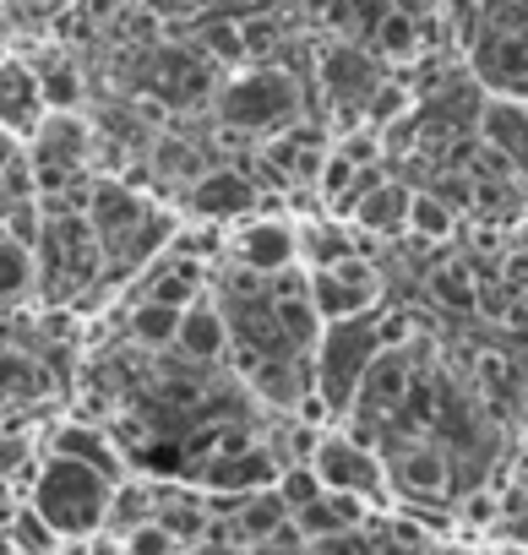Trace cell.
<instances>
[{"mask_svg":"<svg viewBox=\"0 0 528 555\" xmlns=\"http://www.w3.org/2000/svg\"><path fill=\"white\" fill-rule=\"evenodd\" d=\"M115 485L110 474L77 463V457H44L34 468V485H28V501L34 512L61 533V539H99L104 533V517H110V501H115Z\"/></svg>","mask_w":528,"mask_h":555,"instance_id":"obj_1","label":"cell"},{"mask_svg":"<svg viewBox=\"0 0 528 555\" xmlns=\"http://www.w3.org/2000/svg\"><path fill=\"white\" fill-rule=\"evenodd\" d=\"M468 72L485 93L528 99V0H479L468 17Z\"/></svg>","mask_w":528,"mask_h":555,"instance_id":"obj_2","label":"cell"},{"mask_svg":"<svg viewBox=\"0 0 528 555\" xmlns=\"http://www.w3.org/2000/svg\"><path fill=\"white\" fill-rule=\"evenodd\" d=\"M382 349H387L382 344V311L355 317V322H333L322 333V344L311 349V382H317V398L333 409V420L355 414L360 382H365V371L376 365Z\"/></svg>","mask_w":528,"mask_h":555,"instance_id":"obj_3","label":"cell"},{"mask_svg":"<svg viewBox=\"0 0 528 555\" xmlns=\"http://www.w3.org/2000/svg\"><path fill=\"white\" fill-rule=\"evenodd\" d=\"M306 115V93L289 72L279 66H245L218 88V120L229 131H250V137H279L289 126H300Z\"/></svg>","mask_w":528,"mask_h":555,"instance_id":"obj_4","label":"cell"},{"mask_svg":"<svg viewBox=\"0 0 528 555\" xmlns=\"http://www.w3.org/2000/svg\"><path fill=\"white\" fill-rule=\"evenodd\" d=\"M311 468L327 490H344V495H360L371 506H382L392 495V479H387V457L355 436V430H322L317 452H311Z\"/></svg>","mask_w":528,"mask_h":555,"instance_id":"obj_5","label":"cell"},{"mask_svg":"<svg viewBox=\"0 0 528 555\" xmlns=\"http://www.w3.org/2000/svg\"><path fill=\"white\" fill-rule=\"evenodd\" d=\"M306 284H311V300H317V311H322L327 327L382 311V272L360 250H349L333 267H306Z\"/></svg>","mask_w":528,"mask_h":555,"instance_id":"obj_6","label":"cell"},{"mask_svg":"<svg viewBox=\"0 0 528 555\" xmlns=\"http://www.w3.org/2000/svg\"><path fill=\"white\" fill-rule=\"evenodd\" d=\"M88 153H93V131L77 120V109H50V120H44V126L28 137V147H23L28 169L39 175V191H44L50 180L82 175V169H88Z\"/></svg>","mask_w":528,"mask_h":555,"instance_id":"obj_7","label":"cell"},{"mask_svg":"<svg viewBox=\"0 0 528 555\" xmlns=\"http://www.w3.org/2000/svg\"><path fill=\"white\" fill-rule=\"evenodd\" d=\"M317 77H322L327 99H333L338 109H355V115H365L371 99H376V88L387 82V77H382V61H376L365 44H355V39H333V44L317 55Z\"/></svg>","mask_w":528,"mask_h":555,"instance_id":"obj_8","label":"cell"},{"mask_svg":"<svg viewBox=\"0 0 528 555\" xmlns=\"http://www.w3.org/2000/svg\"><path fill=\"white\" fill-rule=\"evenodd\" d=\"M234 261L256 278H279L300 267V223L289 218H245L234 229Z\"/></svg>","mask_w":528,"mask_h":555,"instance_id":"obj_9","label":"cell"},{"mask_svg":"<svg viewBox=\"0 0 528 555\" xmlns=\"http://www.w3.org/2000/svg\"><path fill=\"white\" fill-rule=\"evenodd\" d=\"M382 457H387V479H392L398 495H409V501H447L452 495V457L436 441L414 436V441H398Z\"/></svg>","mask_w":528,"mask_h":555,"instance_id":"obj_10","label":"cell"},{"mask_svg":"<svg viewBox=\"0 0 528 555\" xmlns=\"http://www.w3.org/2000/svg\"><path fill=\"white\" fill-rule=\"evenodd\" d=\"M44 120H50V93H44L39 66L23 55H0V126L28 147V137Z\"/></svg>","mask_w":528,"mask_h":555,"instance_id":"obj_11","label":"cell"},{"mask_svg":"<svg viewBox=\"0 0 528 555\" xmlns=\"http://www.w3.org/2000/svg\"><path fill=\"white\" fill-rule=\"evenodd\" d=\"M88 223H93V240L110 245V250H126V245H142V229L153 223L147 202L120 185V180H93V196H88Z\"/></svg>","mask_w":528,"mask_h":555,"instance_id":"obj_12","label":"cell"},{"mask_svg":"<svg viewBox=\"0 0 528 555\" xmlns=\"http://www.w3.org/2000/svg\"><path fill=\"white\" fill-rule=\"evenodd\" d=\"M409 392H414V365H409V354H403V349H382L376 365H371L365 382H360L355 420L387 425V420H398V414L409 409Z\"/></svg>","mask_w":528,"mask_h":555,"instance_id":"obj_13","label":"cell"},{"mask_svg":"<svg viewBox=\"0 0 528 555\" xmlns=\"http://www.w3.org/2000/svg\"><path fill=\"white\" fill-rule=\"evenodd\" d=\"M261 202V191L240 175V169H202L191 185H185V207L207 223H234V218H250Z\"/></svg>","mask_w":528,"mask_h":555,"instance_id":"obj_14","label":"cell"},{"mask_svg":"<svg viewBox=\"0 0 528 555\" xmlns=\"http://www.w3.org/2000/svg\"><path fill=\"white\" fill-rule=\"evenodd\" d=\"M479 142L512 175H528V99L485 93V104H479Z\"/></svg>","mask_w":528,"mask_h":555,"instance_id":"obj_15","label":"cell"},{"mask_svg":"<svg viewBox=\"0 0 528 555\" xmlns=\"http://www.w3.org/2000/svg\"><path fill=\"white\" fill-rule=\"evenodd\" d=\"M409 202H414V191H409L403 180H387V175H382L376 185L360 191V202L344 212V223L360 229V234L392 240V234H409Z\"/></svg>","mask_w":528,"mask_h":555,"instance_id":"obj_16","label":"cell"},{"mask_svg":"<svg viewBox=\"0 0 528 555\" xmlns=\"http://www.w3.org/2000/svg\"><path fill=\"white\" fill-rule=\"evenodd\" d=\"M50 452H55V457H77V463H88V468H99V474H110V479H126V457H120V447H115V436H110L104 425L61 420V425L50 430Z\"/></svg>","mask_w":528,"mask_h":555,"instance_id":"obj_17","label":"cell"},{"mask_svg":"<svg viewBox=\"0 0 528 555\" xmlns=\"http://www.w3.org/2000/svg\"><path fill=\"white\" fill-rule=\"evenodd\" d=\"M371 517V501L360 495H344V490H322L311 506L295 512V528L306 544H322V539H338V533H360Z\"/></svg>","mask_w":528,"mask_h":555,"instance_id":"obj_18","label":"cell"},{"mask_svg":"<svg viewBox=\"0 0 528 555\" xmlns=\"http://www.w3.org/2000/svg\"><path fill=\"white\" fill-rule=\"evenodd\" d=\"M365 50H371L382 66H409V61H420V55H425V17H414V12H387L382 28L365 39Z\"/></svg>","mask_w":528,"mask_h":555,"instance_id":"obj_19","label":"cell"},{"mask_svg":"<svg viewBox=\"0 0 528 555\" xmlns=\"http://www.w3.org/2000/svg\"><path fill=\"white\" fill-rule=\"evenodd\" d=\"M175 349H185L191 360H218L229 349V317L213 300L185 306V322H180V344Z\"/></svg>","mask_w":528,"mask_h":555,"instance_id":"obj_20","label":"cell"},{"mask_svg":"<svg viewBox=\"0 0 528 555\" xmlns=\"http://www.w3.org/2000/svg\"><path fill=\"white\" fill-rule=\"evenodd\" d=\"M409 234L425 240V245L452 240L458 234V207L447 196H436V191H414V202H409Z\"/></svg>","mask_w":528,"mask_h":555,"instance_id":"obj_21","label":"cell"},{"mask_svg":"<svg viewBox=\"0 0 528 555\" xmlns=\"http://www.w3.org/2000/svg\"><path fill=\"white\" fill-rule=\"evenodd\" d=\"M180 322H185L180 306H164V300L142 295V306L131 311V338L142 349H169V344H180Z\"/></svg>","mask_w":528,"mask_h":555,"instance_id":"obj_22","label":"cell"},{"mask_svg":"<svg viewBox=\"0 0 528 555\" xmlns=\"http://www.w3.org/2000/svg\"><path fill=\"white\" fill-rule=\"evenodd\" d=\"M158 512H153V490L147 485H137V479H120L115 485V501H110V517H104V533L120 544L131 528H142V522H153Z\"/></svg>","mask_w":528,"mask_h":555,"instance_id":"obj_23","label":"cell"},{"mask_svg":"<svg viewBox=\"0 0 528 555\" xmlns=\"http://www.w3.org/2000/svg\"><path fill=\"white\" fill-rule=\"evenodd\" d=\"M147 300H164V306H180V311L196 306V300H202V272H196V261H191V256H185V261L175 256V261L153 278V284H147Z\"/></svg>","mask_w":528,"mask_h":555,"instance_id":"obj_24","label":"cell"},{"mask_svg":"<svg viewBox=\"0 0 528 555\" xmlns=\"http://www.w3.org/2000/svg\"><path fill=\"white\" fill-rule=\"evenodd\" d=\"M12 550H17V555H61L66 539L34 512V501H23V506L12 512Z\"/></svg>","mask_w":528,"mask_h":555,"instance_id":"obj_25","label":"cell"},{"mask_svg":"<svg viewBox=\"0 0 528 555\" xmlns=\"http://www.w3.org/2000/svg\"><path fill=\"white\" fill-rule=\"evenodd\" d=\"M430 295L452 311H468V306H479V278H474L468 261H441L430 272Z\"/></svg>","mask_w":528,"mask_h":555,"instance_id":"obj_26","label":"cell"},{"mask_svg":"<svg viewBox=\"0 0 528 555\" xmlns=\"http://www.w3.org/2000/svg\"><path fill=\"white\" fill-rule=\"evenodd\" d=\"M387 12H398L392 0H333V23H338V34L355 39V44H365V39L382 28Z\"/></svg>","mask_w":528,"mask_h":555,"instance_id":"obj_27","label":"cell"},{"mask_svg":"<svg viewBox=\"0 0 528 555\" xmlns=\"http://www.w3.org/2000/svg\"><path fill=\"white\" fill-rule=\"evenodd\" d=\"M34 256L39 250L17 245L7 229H0V300H17V295L34 289Z\"/></svg>","mask_w":528,"mask_h":555,"instance_id":"obj_28","label":"cell"},{"mask_svg":"<svg viewBox=\"0 0 528 555\" xmlns=\"http://www.w3.org/2000/svg\"><path fill=\"white\" fill-rule=\"evenodd\" d=\"M39 387H44L39 360L23 354V349H7V344H0V398H34Z\"/></svg>","mask_w":528,"mask_h":555,"instance_id":"obj_29","label":"cell"},{"mask_svg":"<svg viewBox=\"0 0 528 555\" xmlns=\"http://www.w3.org/2000/svg\"><path fill=\"white\" fill-rule=\"evenodd\" d=\"M180 550H185V539L164 517H153V522H142L120 539V555H180Z\"/></svg>","mask_w":528,"mask_h":555,"instance_id":"obj_30","label":"cell"},{"mask_svg":"<svg viewBox=\"0 0 528 555\" xmlns=\"http://www.w3.org/2000/svg\"><path fill=\"white\" fill-rule=\"evenodd\" d=\"M196 50L218 66V61H240L245 55V23H213L196 34Z\"/></svg>","mask_w":528,"mask_h":555,"instance_id":"obj_31","label":"cell"},{"mask_svg":"<svg viewBox=\"0 0 528 555\" xmlns=\"http://www.w3.org/2000/svg\"><path fill=\"white\" fill-rule=\"evenodd\" d=\"M322 490H327V485L317 479V468H311V463H289V468L279 474V495L289 501V512H300V506H311V501H317Z\"/></svg>","mask_w":528,"mask_h":555,"instance_id":"obj_32","label":"cell"},{"mask_svg":"<svg viewBox=\"0 0 528 555\" xmlns=\"http://www.w3.org/2000/svg\"><path fill=\"white\" fill-rule=\"evenodd\" d=\"M39 77H44L50 109H77V72H72L66 61H55V66H39Z\"/></svg>","mask_w":528,"mask_h":555,"instance_id":"obj_33","label":"cell"},{"mask_svg":"<svg viewBox=\"0 0 528 555\" xmlns=\"http://www.w3.org/2000/svg\"><path fill=\"white\" fill-rule=\"evenodd\" d=\"M28 457H34L28 436H7V430H0V474H7V479H17V474L28 468Z\"/></svg>","mask_w":528,"mask_h":555,"instance_id":"obj_34","label":"cell"},{"mask_svg":"<svg viewBox=\"0 0 528 555\" xmlns=\"http://www.w3.org/2000/svg\"><path fill=\"white\" fill-rule=\"evenodd\" d=\"M485 517H495V501H490V495H468V506H463V522H485Z\"/></svg>","mask_w":528,"mask_h":555,"instance_id":"obj_35","label":"cell"},{"mask_svg":"<svg viewBox=\"0 0 528 555\" xmlns=\"http://www.w3.org/2000/svg\"><path fill=\"white\" fill-rule=\"evenodd\" d=\"M398 12H414V17H430V12H441V0H392Z\"/></svg>","mask_w":528,"mask_h":555,"instance_id":"obj_36","label":"cell"},{"mask_svg":"<svg viewBox=\"0 0 528 555\" xmlns=\"http://www.w3.org/2000/svg\"><path fill=\"white\" fill-rule=\"evenodd\" d=\"M479 555H528V544L523 539H501V544H485Z\"/></svg>","mask_w":528,"mask_h":555,"instance_id":"obj_37","label":"cell"},{"mask_svg":"<svg viewBox=\"0 0 528 555\" xmlns=\"http://www.w3.org/2000/svg\"><path fill=\"white\" fill-rule=\"evenodd\" d=\"M12 501H17V479H7V474H0V512H17Z\"/></svg>","mask_w":528,"mask_h":555,"instance_id":"obj_38","label":"cell"}]
</instances>
